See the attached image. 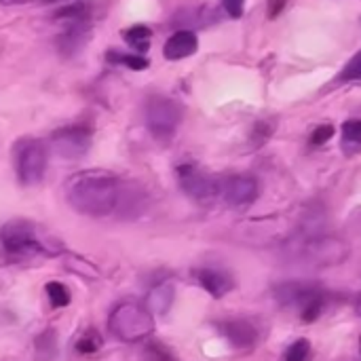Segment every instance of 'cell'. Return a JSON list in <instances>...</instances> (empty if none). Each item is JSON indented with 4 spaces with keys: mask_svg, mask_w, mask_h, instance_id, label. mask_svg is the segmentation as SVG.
I'll list each match as a JSON object with an SVG mask.
<instances>
[{
    "mask_svg": "<svg viewBox=\"0 0 361 361\" xmlns=\"http://www.w3.org/2000/svg\"><path fill=\"white\" fill-rule=\"evenodd\" d=\"M47 2H53V0H47Z\"/></svg>",
    "mask_w": 361,
    "mask_h": 361,
    "instance_id": "4dcf8cb0",
    "label": "cell"
},
{
    "mask_svg": "<svg viewBox=\"0 0 361 361\" xmlns=\"http://www.w3.org/2000/svg\"><path fill=\"white\" fill-rule=\"evenodd\" d=\"M66 269H70L72 273H76L85 279H97L99 277V271L91 262L80 260V258H70V262H66Z\"/></svg>",
    "mask_w": 361,
    "mask_h": 361,
    "instance_id": "603a6c76",
    "label": "cell"
},
{
    "mask_svg": "<svg viewBox=\"0 0 361 361\" xmlns=\"http://www.w3.org/2000/svg\"><path fill=\"white\" fill-rule=\"evenodd\" d=\"M91 129L87 125H68V127H61L57 131L51 133V148L55 154H59L61 159H80L89 152L91 148Z\"/></svg>",
    "mask_w": 361,
    "mask_h": 361,
    "instance_id": "8992f818",
    "label": "cell"
},
{
    "mask_svg": "<svg viewBox=\"0 0 361 361\" xmlns=\"http://www.w3.org/2000/svg\"><path fill=\"white\" fill-rule=\"evenodd\" d=\"M343 148L351 154L361 150V121H347L343 125Z\"/></svg>",
    "mask_w": 361,
    "mask_h": 361,
    "instance_id": "d6986e66",
    "label": "cell"
},
{
    "mask_svg": "<svg viewBox=\"0 0 361 361\" xmlns=\"http://www.w3.org/2000/svg\"><path fill=\"white\" fill-rule=\"evenodd\" d=\"M74 347H76V351L80 355H93V353H97L104 347V338L99 336L97 330H85Z\"/></svg>",
    "mask_w": 361,
    "mask_h": 361,
    "instance_id": "ffe728a7",
    "label": "cell"
},
{
    "mask_svg": "<svg viewBox=\"0 0 361 361\" xmlns=\"http://www.w3.org/2000/svg\"><path fill=\"white\" fill-rule=\"evenodd\" d=\"M178 182L180 188L195 201L207 203L216 197H220V180L207 176L195 165H180L178 167Z\"/></svg>",
    "mask_w": 361,
    "mask_h": 361,
    "instance_id": "ba28073f",
    "label": "cell"
},
{
    "mask_svg": "<svg viewBox=\"0 0 361 361\" xmlns=\"http://www.w3.org/2000/svg\"><path fill=\"white\" fill-rule=\"evenodd\" d=\"M142 361H182L173 349H169L161 341H150L144 351H142Z\"/></svg>",
    "mask_w": 361,
    "mask_h": 361,
    "instance_id": "e0dca14e",
    "label": "cell"
},
{
    "mask_svg": "<svg viewBox=\"0 0 361 361\" xmlns=\"http://www.w3.org/2000/svg\"><path fill=\"white\" fill-rule=\"evenodd\" d=\"M150 38H152V32H150V27H146V25H131L129 30H125V42L133 49V51H137L140 55L142 53H146L148 49H150Z\"/></svg>",
    "mask_w": 361,
    "mask_h": 361,
    "instance_id": "9a60e30c",
    "label": "cell"
},
{
    "mask_svg": "<svg viewBox=\"0 0 361 361\" xmlns=\"http://www.w3.org/2000/svg\"><path fill=\"white\" fill-rule=\"evenodd\" d=\"M123 182L104 169H85L66 180V201L89 218H106L118 209Z\"/></svg>",
    "mask_w": 361,
    "mask_h": 361,
    "instance_id": "6da1fadb",
    "label": "cell"
},
{
    "mask_svg": "<svg viewBox=\"0 0 361 361\" xmlns=\"http://www.w3.org/2000/svg\"><path fill=\"white\" fill-rule=\"evenodd\" d=\"M195 279L197 283L214 298H224L228 292L235 290V279L231 273L222 271V269H212V267H203L195 271Z\"/></svg>",
    "mask_w": 361,
    "mask_h": 361,
    "instance_id": "7c38bea8",
    "label": "cell"
},
{
    "mask_svg": "<svg viewBox=\"0 0 361 361\" xmlns=\"http://www.w3.org/2000/svg\"><path fill=\"white\" fill-rule=\"evenodd\" d=\"M311 355V343L307 338H298L296 343H292L283 355V361H307Z\"/></svg>",
    "mask_w": 361,
    "mask_h": 361,
    "instance_id": "7402d4cb",
    "label": "cell"
},
{
    "mask_svg": "<svg viewBox=\"0 0 361 361\" xmlns=\"http://www.w3.org/2000/svg\"><path fill=\"white\" fill-rule=\"evenodd\" d=\"M182 116H184L182 106L171 97L154 95L144 106L146 129L152 133L154 140H161V142H167L176 135V131L182 123Z\"/></svg>",
    "mask_w": 361,
    "mask_h": 361,
    "instance_id": "5b68a950",
    "label": "cell"
},
{
    "mask_svg": "<svg viewBox=\"0 0 361 361\" xmlns=\"http://www.w3.org/2000/svg\"><path fill=\"white\" fill-rule=\"evenodd\" d=\"M357 313L361 315V296H360V300H357Z\"/></svg>",
    "mask_w": 361,
    "mask_h": 361,
    "instance_id": "83f0119b",
    "label": "cell"
},
{
    "mask_svg": "<svg viewBox=\"0 0 361 361\" xmlns=\"http://www.w3.org/2000/svg\"><path fill=\"white\" fill-rule=\"evenodd\" d=\"M106 59L110 63H121V66H125L129 70H137V72H142V70L148 68V59L144 55H140V53H116V51H108Z\"/></svg>",
    "mask_w": 361,
    "mask_h": 361,
    "instance_id": "ac0fdd59",
    "label": "cell"
},
{
    "mask_svg": "<svg viewBox=\"0 0 361 361\" xmlns=\"http://www.w3.org/2000/svg\"><path fill=\"white\" fill-rule=\"evenodd\" d=\"M218 332L235 347V349H250L258 343L260 334L256 326L247 319H226L218 324Z\"/></svg>",
    "mask_w": 361,
    "mask_h": 361,
    "instance_id": "8fae6325",
    "label": "cell"
},
{
    "mask_svg": "<svg viewBox=\"0 0 361 361\" xmlns=\"http://www.w3.org/2000/svg\"><path fill=\"white\" fill-rule=\"evenodd\" d=\"M324 288L311 281H283L275 288V298L283 305V307H302L305 302H309L313 296L322 294Z\"/></svg>",
    "mask_w": 361,
    "mask_h": 361,
    "instance_id": "30bf717a",
    "label": "cell"
},
{
    "mask_svg": "<svg viewBox=\"0 0 361 361\" xmlns=\"http://www.w3.org/2000/svg\"><path fill=\"white\" fill-rule=\"evenodd\" d=\"M4 2H15V0H4Z\"/></svg>",
    "mask_w": 361,
    "mask_h": 361,
    "instance_id": "f1b7e54d",
    "label": "cell"
},
{
    "mask_svg": "<svg viewBox=\"0 0 361 361\" xmlns=\"http://www.w3.org/2000/svg\"><path fill=\"white\" fill-rule=\"evenodd\" d=\"M243 2L245 0H222V6L233 19H239L243 15Z\"/></svg>",
    "mask_w": 361,
    "mask_h": 361,
    "instance_id": "484cf974",
    "label": "cell"
},
{
    "mask_svg": "<svg viewBox=\"0 0 361 361\" xmlns=\"http://www.w3.org/2000/svg\"><path fill=\"white\" fill-rule=\"evenodd\" d=\"M302 258L313 267H338L349 258V243L338 237H313L302 247Z\"/></svg>",
    "mask_w": 361,
    "mask_h": 361,
    "instance_id": "52a82bcc",
    "label": "cell"
},
{
    "mask_svg": "<svg viewBox=\"0 0 361 361\" xmlns=\"http://www.w3.org/2000/svg\"><path fill=\"white\" fill-rule=\"evenodd\" d=\"M34 353L38 361H49L57 355V334L55 330H44L36 343H34Z\"/></svg>",
    "mask_w": 361,
    "mask_h": 361,
    "instance_id": "2e32d148",
    "label": "cell"
},
{
    "mask_svg": "<svg viewBox=\"0 0 361 361\" xmlns=\"http://www.w3.org/2000/svg\"><path fill=\"white\" fill-rule=\"evenodd\" d=\"M0 247L8 260H34V258H53L59 256L63 250L53 239H47L40 228L25 220L15 218L8 220L0 228Z\"/></svg>",
    "mask_w": 361,
    "mask_h": 361,
    "instance_id": "7a4b0ae2",
    "label": "cell"
},
{
    "mask_svg": "<svg viewBox=\"0 0 361 361\" xmlns=\"http://www.w3.org/2000/svg\"><path fill=\"white\" fill-rule=\"evenodd\" d=\"M360 351H361V336H360Z\"/></svg>",
    "mask_w": 361,
    "mask_h": 361,
    "instance_id": "f546056e",
    "label": "cell"
},
{
    "mask_svg": "<svg viewBox=\"0 0 361 361\" xmlns=\"http://www.w3.org/2000/svg\"><path fill=\"white\" fill-rule=\"evenodd\" d=\"M15 173L21 186H36L42 182L49 163V150L42 140L21 137L13 146Z\"/></svg>",
    "mask_w": 361,
    "mask_h": 361,
    "instance_id": "277c9868",
    "label": "cell"
},
{
    "mask_svg": "<svg viewBox=\"0 0 361 361\" xmlns=\"http://www.w3.org/2000/svg\"><path fill=\"white\" fill-rule=\"evenodd\" d=\"M341 78H343V80H357V78H361V51L360 53H355V55L351 57V61L345 66Z\"/></svg>",
    "mask_w": 361,
    "mask_h": 361,
    "instance_id": "cb8c5ba5",
    "label": "cell"
},
{
    "mask_svg": "<svg viewBox=\"0 0 361 361\" xmlns=\"http://www.w3.org/2000/svg\"><path fill=\"white\" fill-rule=\"evenodd\" d=\"M108 330L116 341L135 345V343H142L148 336H152L154 315L142 302L123 300L112 309V313L108 317Z\"/></svg>",
    "mask_w": 361,
    "mask_h": 361,
    "instance_id": "3957f363",
    "label": "cell"
},
{
    "mask_svg": "<svg viewBox=\"0 0 361 361\" xmlns=\"http://www.w3.org/2000/svg\"><path fill=\"white\" fill-rule=\"evenodd\" d=\"M260 195V186L252 176H231L220 180V197L231 207H250Z\"/></svg>",
    "mask_w": 361,
    "mask_h": 361,
    "instance_id": "9c48e42d",
    "label": "cell"
},
{
    "mask_svg": "<svg viewBox=\"0 0 361 361\" xmlns=\"http://www.w3.org/2000/svg\"><path fill=\"white\" fill-rule=\"evenodd\" d=\"M332 135H334V127H332V125H322V127H317V129L313 131L311 144H313V146H322V144H326Z\"/></svg>",
    "mask_w": 361,
    "mask_h": 361,
    "instance_id": "d4e9b609",
    "label": "cell"
},
{
    "mask_svg": "<svg viewBox=\"0 0 361 361\" xmlns=\"http://www.w3.org/2000/svg\"><path fill=\"white\" fill-rule=\"evenodd\" d=\"M173 298H176V288H173V283L171 281H161V283H157L150 292H148V296H146V307H148V311L154 315H165V313H169V309H171V305H173Z\"/></svg>",
    "mask_w": 361,
    "mask_h": 361,
    "instance_id": "5bb4252c",
    "label": "cell"
},
{
    "mask_svg": "<svg viewBox=\"0 0 361 361\" xmlns=\"http://www.w3.org/2000/svg\"><path fill=\"white\" fill-rule=\"evenodd\" d=\"M44 290H47V296H49L51 307H55V309H63V307H68V305H70V300H72L70 290H68L63 283H59V281H51V283H47V286H44Z\"/></svg>",
    "mask_w": 361,
    "mask_h": 361,
    "instance_id": "44dd1931",
    "label": "cell"
},
{
    "mask_svg": "<svg viewBox=\"0 0 361 361\" xmlns=\"http://www.w3.org/2000/svg\"><path fill=\"white\" fill-rule=\"evenodd\" d=\"M199 49V38L195 32L190 30H178L176 34H171L163 47V55L169 61H178V59H186L190 55H195Z\"/></svg>",
    "mask_w": 361,
    "mask_h": 361,
    "instance_id": "4fadbf2b",
    "label": "cell"
},
{
    "mask_svg": "<svg viewBox=\"0 0 361 361\" xmlns=\"http://www.w3.org/2000/svg\"><path fill=\"white\" fill-rule=\"evenodd\" d=\"M286 6V0H269V17H275Z\"/></svg>",
    "mask_w": 361,
    "mask_h": 361,
    "instance_id": "4316f807",
    "label": "cell"
}]
</instances>
